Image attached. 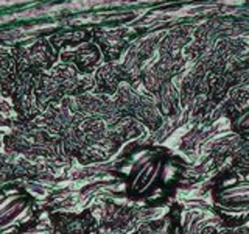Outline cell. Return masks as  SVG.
Masks as SVG:
<instances>
[{"label": "cell", "instance_id": "6da1fadb", "mask_svg": "<svg viewBox=\"0 0 249 234\" xmlns=\"http://www.w3.org/2000/svg\"><path fill=\"white\" fill-rule=\"evenodd\" d=\"M163 172V159L154 150H139L128 162L126 174L131 176V189L143 194L158 181Z\"/></svg>", "mask_w": 249, "mask_h": 234}, {"label": "cell", "instance_id": "7a4b0ae2", "mask_svg": "<svg viewBox=\"0 0 249 234\" xmlns=\"http://www.w3.org/2000/svg\"><path fill=\"white\" fill-rule=\"evenodd\" d=\"M215 206L231 218L249 217V178H232L216 192Z\"/></svg>", "mask_w": 249, "mask_h": 234}, {"label": "cell", "instance_id": "3957f363", "mask_svg": "<svg viewBox=\"0 0 249 234\" xmlns=\"http://www.w3.org/2000/svg\"><path fill=\"white\" fill-rule=\"evenodd\" d=\"M28 208V198L25 195H11L0 201V230L8 228L25 213Z\"/></svg>", "mask_w": 249, "mask_h": 234}, {"label": "cell", "instance_id": "277c9868", "mask_svg": "<svg viewBox=\"0 0 249 234\" xmlns=\"http://www.w3.org/2000/svg\"><path fill=\"white\" fill-rule=\"evenodd\" d=\"M232 127L238 135L249 139V101L240 108V111L237 113L235 119L232 122Z\"/></svg>", "mask_w": 249, "mask_h": 234}]
</instances>
